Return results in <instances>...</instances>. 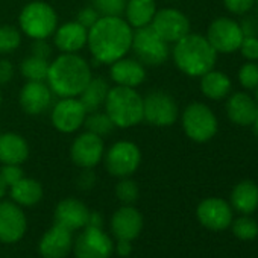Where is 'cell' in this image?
I'll use <instances>...</instances> for the list:
<instances>
[{
  "label": "cell",
  "mask_w": 258,
  "mask_h": 258,
  "mask_svg": "<svg viewBox=\"0 0 258 258\" xmlns=\"http://www.w3.org/2000/svg\"><path fill=\"white\" fill-rule=\"evenodd\" d=\"M91 7L100 14V17H121L126 0H91Z\"/></svg>",
  "instance_id": "cell-35"
},
{
  "label": "cell",
  "mask_w": 258,
  "mask_h": 258,
  "mask_svg": "<svg viewBox=\"0 0 258 258\" xmlns=\"http://www.w3.org/2000/svg\"><path fill=\"white\" fill-rule=\"evenodd\" d=\"M28 229V220L20 205L13 201H0V241L17 243Z\"/></svg>",
  "instance_id": "cell-15"
},
{
  "label": "cell",
  "mask_w": 258,
  "mask_h": 258,
  "mask_svg": "<svg viewBox=\"0 0 258 258\" xmlns=\"http://www.w3.org/2000/svg\"><path fill=\"white\" fill-rule=\"evenodd\" d=\"M232 88L231 79L219 70H210L201 76V91L205 97L211 100L225 99Z\"/></svg>",
  "instance_id": "cell-28"
},
{
  "label": "cell",
  "mask_w": 258,
  "mask_h": 258,
  "mask_svg": "<svg viewBox=\"0 0 258 258\" xmlns=\"http://www.w3.org/2000/svg\"><path fill=\"white\" fill-rule=\"evenodd\" d=\"M96 182V175L91 169H84V172L81 173L79 179H78V185L82 190H90Z\"/></svg>",
  "instance_id": "cell-43"
},
{
  "label": "cell",
  "mask_w": 258,
  "mask_h": 258,
  "mask_svg": "<svg viewBox=\"0 0 258 258\" xmlns=\"http://www.w3.org/2000/svg\"><path fill=\"white\" fill-rule=\"evenodd\" d=\"M91 67L78 53H61L49 64L46 84L58 97H78L91 81Z\"/></svg>",
  "instance_id": "cell-2"
},
{
  "label": "cell",
  "mask_w": 258,
  "mask_h": 258,
  "mask_svg": "<svg viewBox=\"0 0 258 258\" xmlns=\"http://www.w3.org/2000/svg\"><path fill=\"white\" fill-rule=\"evenodd\" d=\"M8 185H7V182L4 181V178H2V175H0V201L4 199V196L7 195V191H8Z\"/></svg>",
  "instance_id": "cell-46"
},
{
  "label": "cell",
  "mask_w": 258,
  "mask_h": 258,
  "mask_svg": "<svg viewBox=\"0 0 258 258\" xmlns=\"http://www.w3.org/2000/svg\"><path fill=\"white\" fill-rule=\"evenodd\" d=\"M29 158V145L17 133L0 134V163L22 166Z\"/></svg>",
  "instance_id": "cell-24"
},
{
  "label": "cell",
  "mask_w": 258,
  "mask_h": 258,
  "mask_svg": "<svg viewBox=\"0 0 258 258\" xmlns=\"http://www.w3.org/2000/svg\"><path fill=\"white\" fill-rule=\"evenodd\" d=\"M87 109L76 97H61L50 111V120L56 131L62 134H73L84 126Z\"/></svg>",
  "instance_id": "cell-11"
},
{
  "label": "cell",
  "mask_w": 258,
  "mask_h": 258,
  "mask_svg": "<svg viewBox=\"0 0 258 258\" xmlns=\"http://www.w3.org/2000/svg\"><path fill=\"white\" fill-rule=\"evenodd\" d=\"M32 55L43 58V59H49L52 55V47L46 40H34L32 43Z\"/></svg>",
  "instance_id": "cell-41"
},
{
  "label": "cell",
  "mask_w": 258,
  "mask_h": 258,
  "mask_svg": "<svg viewBox=\"0 0 258 258\" xmlns=\"http://www.w3.org/2000/svg\"><path fill=\"white\" fill-rule=\"evenodd\" d=\"M170 53L178 70L190 78H201L213 70L217 61V52L208 43L207 37L191 32L176 41Z\"/></svg>",
  "instance_id": "cell-3"
},
{
  "label": "cell",
  "mask_w": 258,
  "mask_h": 258,
  "mask_svg": "<svg viewBox=\"0 0 258 258\" xmlns=\"http://www.w3.org/2000/svg\"><path fill=\"white\" fill-rule=\"evenodd\" d=\"M0 175H2V178L8 187L14 185L16 182H19L25 176L23 169L17 164H4L2 169H0Z\"/></svg>",
  "instance_id": "cell-38"
},
{
  "label": "cell",
  "mask_w": 258,
  "mask_h": 258,
  "mask_svg": "<svg viewBox=\"0 0 258 258\" xmlns=\"http://www.w3.org/2000/svg\"><path fill=\"white\" fill-rule=\"evenodd\" d=\"M238 82L246 90H255L258 87V64L249 61L238 70Z\"/></svg>",
  "instance_id": "cell-36"
},
{
  "label": "cell",
  "mask_w": 258,
  "mask_h": 258,
  "mask_svg": "<svg viewBox=\"0 0 258 258\" xmlns=\"http://www.w3.org/2000/svg\"><path fill=\"white\" fill-rule=\"evenodd\" d=\"M76 258H109L114 252L111 237L102 228L85 226L73 241Z\"/></svg>",
  "instance_id": "cell-12"
},
{
  "label": "cell",
  "mask_w": 258,
  "mask_h": 258,
  "mask_svg": "<svg viewBox=\"0 0 258 258\" xmlns=\"http://www.w3.org/2000/svg\"><path fill=\"white\" fill-rule=\"evenodd\" d=\"M49 59H43L38 56H28L20 62V73L28 81H44L49 72Z\"/></svg>",
  "instance_id": "cell-30"
},
{
  "label": "cell",
  "mask_w": 258,
  "mask_h": 258,
  "mask_svg": "<svg viewBox=\"0 0 258 258\" xmlns=\"http://www.w3.org/2000/svg\"><path fill=\"white\" fill-rule=\"evenodd\" d=\"M109 76L115 85L136 88L146 81V66L136 58H120L109 66Z\"/></svg>",
  "instance_id": "cell-21"
},
{
  "label": "cell",
  "mask_w": 258,
  "mask_h": 258,
  "mask_svg": "<svg viewBox=\"0 0 258 258\" xmlns=\"http://www.w3.org/2000/svg\"><path fill=\"white\" fill-rule=\"evenodd\" d=\"M115 127L129 129L143 121V96L131 87H109L103 103Z\"/></svg>",
  "instance_id": "cell-4"
},
{
  "label": "cell",
  "mask_w": 258,
  "mask_h": 258,
  "mask_svg": "<svg viewBox=\"0 0 258 258\" xmlns=\"http://www.w3.org/2000/svg\"><path fill=\"white\" fill-rule=\"evenodd\" d=\"M87 226L102 228V226H103V217H102V214H100V213H97V211H90Z\"/></svg>",
  "instance_id": "cell-45"
},
{
  "label": "cell",
  "mask_w": 258,
  "mask_h": 258,
  "mask_svg": "<svg viewBox=\"0 0 258 258\" xmlns=\"http://www.w3.org/2000/svg\"><path fill=\"white\" fill-rule=\"evenodd\" d=\"M72 249H73L72 231L56 223L43 234L38 243V250L43 258H66L72 252Z\"/></svg>",
  "instance_id": "cell-19"
},
{
  "label": "cell",
  "mask_w": 258,
  "mask_h": 258,
  "mask_svg": "<svg viewBox=\"0 0 258 258\" xmlns=\"http://www.w3.org/2000/svg\"><path fill=\"white\" fill-rule=\"evenodd\" d=\"M256 112L258 103L247 93H235L226 102V115L237 126H250Z\"/></svg>",
  "instance_id": "cell-23"
},
{
  "label": "cell",
  "mask_w": 258,
  "mask_h": 258,
  "mask_svg": "<svg viewBox=\"0 0 258 258\" xmlns=\"http://www.w3.org/2000/svg\"><path fill=\"white\" fill-rule=\"evenodd\" d=\"M131 50L143 66L157 67L163 66L170 56L169 43H166L152 28L145 26L134 29Z\"/></svg>",
  "instance_id": "cell-7"
},
{
  "label": "cell",
  "mask_w": 258,
  "mask_h": 258,
  "mask_svg": "<svg viewBox=\"0 0 258 258\" xmlns=\"http://www.w3.org/2000/svg\"><path fill=\"white\" fill-rule=\"evenodd\" d=\"M85 131L93 133L99 137H106L114 131V123L111 121V118L108 117V114L103 111H94V112H88L84 121Z\"/></svg>",
  "instance_id": "cell-31"
},
{
  "label": "cell",
  "mask_w": 258,
  "mask_h": 258,
  "mask_svg": "<svg viewBox=\"0 0 258 258\" xmlns=\"http://www.w3.org/2000/svg\"><path fill=\"white\" fill-rule=\"evenodd\" d=\"M241 26L228 17H219L208 26L207 40L217 53H234L243 41Z\"/></svg>",
  "instance_id": "cell-10"
},
{
  "label": "cell",
  "mask_w": 258,
  "mask_h": 258,
  "mask_svg": "<svg viewBox=\"0 0 258 258\" xmlns=\"http://www.w3.org/2000/svg\"><path fill=\"white\" fill-rule=\"evenodd\" d=\"M151 28L169 44H175L190 34V20L176 8H163L155 13Z\"/></svg>",
  "instance_id": "cell-13"
},
{
  "label": "cell",
  "mask_w": 258,
  "mask_h": 258,
  "mask_svg": "<svg viewBox=\"0 0 258 258\" xmlns=\"http://www.w3.org/2000/svg\"><path fill=\"white\" fill-rule=\"evenodd\" d=\"M103 139L88 131L76 136L70 146V158L81 169H94L103 160Z\"/></svg>",
  "instance_id": "cell-14"
},
{
  "label": "cell",
  "mask_w": 258,
  "mask_h": 258,
  "mask_svg": "<svg viewBox=\"0 0 258 258\" xmlns=\"http://www.w3.org/2000/svg\"><path fill=\"white\" fill-rule=\"evenodd\" d=\"M134 29L123 17H100L87 37L88 50L97 64L111 66L131 50Z\"/></svg>",
  "instance_id": "cell-1"
},
{
  "label": "cell",
  "mask_w": 258,
  "mask_h": 258,
  "mask_svg": "<svg viewBox=\"0 0 258 258\" xmlns=\"http://www.w3.org/2000/svg\"><path fill=\"white\" fill-rule=\"evenodd\" d=\"M0 105H2V91H0Z\"/></svg>",
  "instance_id": "cell-49"
},
{
  "label": "cell",
  "mask_w": 258,
  "mask_h": 258,
  "mask_svg": "<svg viewBox=\"0 0 258 258\" xmlns=\"http://www.w3.org/2000/svg\"><path fill=\"white\" fill-rule=\"evenodd\" d=\"M255 90H256V103H258V87H256Z\"/></svg>",
  "instance_id": "cell-48"
},
{
  "label": "cell",
  "mask_w": 258,
  "mask_h": 258,
  "mask_svg": "<svg viewBox=\"0 0 258 258\" xmlns=\"http://www.w3.org/2000/svg\"><path fill=\"white\" fill-rule=\"evenodd\" d=\"M199 223L210 231H225L232 222V208L222 198H207L196 208Z\"/></svg>",
  "instance_id": "cell-16"
},
{
  "label": "cell",
  "mask_w": 258,
  "mask_h": 258,
  "mask_svg": "<svg viewBox=\"0 0 258 258\" xmlns=\"http://www.w3.org/2000/svg\"><path fill=\"white\" fill-rule=\"evenodd\" d=\"M108 91L109 85L103 78H91L88 85L79 94V100L82 102L87 112H94L103 106Z\"/></svg>",
  "instance_id": "cell-29"
},
{
  "label": "cell",
  "mask_w": 258,
  "mask_h": 258,
  "mask_svg": "<svg viewBox=\"0 0 258 258\" xmlns=\"http://www.w3.org/2000/svg\"><path fill=\"white\" fill-rule=\"evenodd\" d=\"M88 31L76 20L62 23L53 32V44L61 53H78L87 46Z\"/></svg>",
  "instance_id": "cell-22"
},
{
  "label": "cell",
  "mask_w": 258,
  "mask_h": 258,
  "mask_svg": "<svg viewBox=\"0 0 258 258\" xmlns=\"http://www.w3.org/2000/svg\"><path fill=\"white\" fill-rule=\"evenodd\" d=\"M22 44V34L13 25H0V55L16 52Z\"/></svg>",
  "instance_id": "cell-32"
},
{
  "label": "cell",
  "mask_w": 258,
  "mask_h": 258,
  "mask_svg": "<svg viewBox=\"0 0 258 258\" xmlns=\"http://www.w3.org/2000/svg\"><path fill=\"white\" fill-rule=\"evenodd\" d=\"M90 210L88 207L75 198H67L58 202L55 208V223L67 228L69 231H79L87 226Z\"/></svg>",
  "instance_id": "cell-20"
},
{
  "label": "cell",
  "mask_w": 258,
  "mask_h": 258,
  "mask_svg": "<svg viewBox=\"0 0 258 258\" xmlns=\"http://www.w3.org/2000/svg\"><path fill=\"white\" fill-rule=\"evenodd\" d=\"M115 196L123 205H133L140 196V190L136 181L129 178H120L115 185Z\"/></svg>",
  "instance_id": "cell-34"
},
{
  "label": "cell",
  "mask_w": 258,
  "mask_h": 258,
  "mask_svg": "<svg viewBox=\"0 0 258 258\" xmlns=\"http://www.w3.org/2000/svg\"><path fill=\"white\" fill-rule=\"evenodd\" d=\"M14 76V66L10 59H0V85H7Z\"/></svg>",
  "instance_id": "cell-42"
},
{
  "label": "cell",
  "mask_w": 258,
  "mask_h": 258,
  "mask_svg": "<svg viewBox=\"0 0 258 258\" xmlns=\"http://www.w3.org/2000/svg\"><path fill=\"white\" fill-rule=\"evenodd\" d=\"M133 250V241L131 240H117V246H115V252L120 256H127Z\"/></svg>",
  "instance_id": "cell-44"
},
{
  "label": "cell",
  "mask_w": 258,
  "mask_h": 258,
  "mask_svg": "<svg viewBox=\"0 0 258 258\" xmlns=\"http://www.w3.org/2000/svg\"><path fill=\"white\" fill-rule=\"evenodd\" d=\"M143 229V216L134 205H121L111 217V231L117 240L134 241Z\"/></svg>",
  "instance_id": "cell-18"
},
{
  "label": "cell",
  "mask_w": 258,
  "mask_h": 258,
  "mask_svg": "<svg viewBox=\"0 0 258 258\" xmlns=\"http://www.w3.org/2000/svg\"><path fill=\"white\" fill-rule=\"evenodd\" d=\"M238 50L241 52L243 58H246L247 61H258V38L253 35L243 37Z\"/></svg>",
  "instance_id": "cell-37"
},
{
  "label": "cell",
  "mask_w": 258,
  "mask_h": 258,
  "mask_svg": "<svg viewBox=\"0 0 258 258\" xmlns=\"http://www.w3.org/2000/svg\"><path fill=\"white\" fill-rule=\"evenodd\" d=\"M181 123L185 136L195 143H207L217 134L219 121L213 109L201 102H193L182 111Z\"/></svg>",
  "instance_id": "cell-6"
},
{
  "label": "cell",
  "mask_w": 258,
  "mask_h": 258,
  "mask_svg": "<svg viewBox=\"0 0 258 258\" xmlns=\"http://www.w3.org/2000/svg\"><path fill=\"white\" fill-rule=\"evenodd\" d=\"M22 32L32 40H47L58 28L56 11L43 0H34L23 7L19 16Z\"/></svg>",
  "instance_id": "cell-5"
},
{
  "label": "cell",
  "mask_w": 258,
  "mask_h": 258,
  "mask_svg": "<svg viewBox=\"0 0 258 258\" xmlns=\"http://www.w3.org/2000/svg\"><path fill=\"white\" fill-rule=\"evenodd\" d=\"M255 4H258V0H255Z\"/></svg>",
  "instance_id": "cell-50"
},
{
  "label": "cell",
  "mask_w": 258,
  "mask_h": 258,
  "mask_svg": "<svg viewBox=\"0 0 258 258\" xmlns=\"http://www.w3.org/2000/svg\"><path fill=\"white\" fill-rule=\"evenodd\" d=\"M231 205L241 214H252L258 208V185L253 181H241L231 191Z\"/></svg>",
  "instance_id": "cell-26"
},
{
  "label": "cell",
  "mask_w": 258,
  "mask_h": 258,
  "mask_svg": "<svg viewBox=\"0 0 258 258\" xmlns=\"http://www.w3.org/2000/svg\"><path fill=\"white\" fill-rule=\"evenodd\" d=\"M53 93L44 81H28L19 96L22 109L29 115H40L52 105Z\"/></svg>",
  "instance_id": "cell-17"
},
{
  "label": "cell",
  "mask_w": 258,
  "mask_h": 258,
  "mask_svg": "<svg viewBox=\"0 0 258 258\" xmlns=\"http://www.w3.org/2000/svg\"><path fill=\"white\" fill-rule=\"evenodd\" d=\"M231 228H232V234L238 240L249 241V240H255L258 237V223L247 214L232 220Z\"/></svg>",
  "instance_id": "cell-33"
},
{
  "label": "cell",
  "mask_w": 258,
  "mask_h": 258,
  "mask_svg": "<svg viewBox=\"0 0 258 258\" xmlns=\"http://www.w3.org/2000/svg\"><path fill=\"white\" fill-rule=\"evenodd\" d=\"M43 185L34 178H22L19 182L10 187L13 202L20 207H34L43 199Z\"/></svg>",
  "instance_id": "cell-27"
},
{
  "label": "cell",
  "mask_w": 258,
  "mask_h": 258,
  "mask_svg": "<svg viewBox=\"0 0 258 258\" xmlns=\"http://www.w3.org/2000/svg\"><path fill=\"white\" fill-rule=\"evenodd\" d=\"M100 19V14L93 8V7H85L82 8L79 13H78V17H76V22L79 25H82L87 31Z\"/></svg>",
  "instance_id": "cell-40"
},
{
  "label": "cell",
  "mask_w": 258,
  "mask_h": 258,
  "mask_svg": "<svg viewBox=\"0 0 258 258\" xmlns=\"http://www.w3.org/2000/svg\"><path fill=\"white\" fill-rule=\"evenodd\" d=\"M155 0H126L124 16L126 22L133 29L149 26L157 13Z\"/></svg>",
  "instance_id": "cell-25"
},
{
  "label": "cell",
  "mask_w": 258,
  "mask_h": 258,
  "mask_svg": "<svg viewBox=\"0 0 258 258\" xmlns=\"http://www.w3.org/2000/svg\"><path fill=\"white\" fill-rule=\"evenodd\" d=\"M223 5L231 14L243 16L253 8L255 0H223Z\"/></svg>",
  "instance_id": "cell-39"
},
{
  "label": "cell",
  "mask_w": 258,
  "mask_h": 258,
  "mask_svg": "<svg viewBox=\"0 0 258 258\" xmlns=\"http://www.w3.org/2000/svg\"><path fill=\"white\" fill-rule=\"evenodd\" d=\"M103 163L109 175L115 178H129L139 170L142 164V151L133 142L120 140L105 151Z\"/></svg>",
  "instance_id": "cell-8"
},
{
  "label": "cell",
  "mask_w": 258,
  "mask_h": 258,
  "mask_svg": "<svg viewBox=\"0 0 258 258\" xmlns=\"http://www.w3.org/2000/svg\"><path fill=\"white\" fill-rule=\"evenodd\" d=\"M253 129H255V134L258 136V112H256V117H255V120H253Z\"/></svg>",
  "instance_id": "cell-47"
},
{
  "label": "cell",
  "mask_w": 258,
  "mask_h": 258,
  "mask_svg": "<svg viewBox=\"0 0 258 258\" xmlns=\"http://www.w3.org/2000/svg\"><path fill=\"white\" fill-rule=\"evenodd\" d=\"M178 103L172 94L154 90L143 96V120L157 127L172 126L178 120Z\"/></svg>",
  "instance_id": "cell-9"
}]
</instances>
